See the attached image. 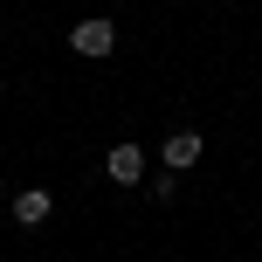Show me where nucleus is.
I'll list each match as a JSON object with an SVG mask.
<instances>
[{"instance_id": "f257e3e1", "label": "nucleus", "mask_w": 262, "mask_h": 262, "mask_svg": "<svg viewBox=\"0 0 262 262\" xmlns=\"http://www.w3.org/2000/svg\"><path fill=\"white\" fill-rule=\"evenodd\" d=\"M69 49H76V55H90V62H104V55L118 49V28H111L104 14H90V21H76V28H69Z\"/></svg>"}, {"instance_id": "f03ea898", "label": "nucleus", "mask_w": 262, "mask_h": 262, "mask_svg": "<svg viewBox=\"0 0 262 262\" xmlns=\"http://www.w3.org/2000/svg\"><path fill=\"white\" fill-rule=\"evenodd\" d=\"M104 172H111V186H138V180H145V145H138V138L111 145V152H104Z\"/></svg>"}, {"instance_id": "7ed1b4c3", "label": "nucleus", "mask_w": 262, "mask_h": 262, "mask_svg": "<svg viewBox=\"0 0 262 262\" xmlns=\"http://www.w3.org/2000/svg\"><path fill=\"white\" fill-rule=\"evenodd\" d=\"M200 152H207V138H200V131H172V138L159 145L166 172H186V166H200Z\"/></svg>"}, {"instance_id": "20e7f679", "label": "nucleus", "mask_w": 262, "mask_h": 262, "mask_svg": "<svg viewBox=\"0 0 262 262\" xmlns=\"http://www.w3.org/2000/svg\"><path fill=\"white\" fill-rule=\"evenodd\" d=\"M7 214H14V228H41V221L55 214V200H49V186H21Z\"/></svg>"}]
</instances>
